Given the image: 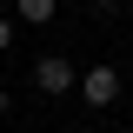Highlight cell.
Listing matches in <instances>:
<instances>
[{
    "mask_svg": "<svg viewBox=\"0 0 133 133\" xmlns=\"http://www.w3.org/2000/svg\"><path fill=\"white\" fill-rule=\"evenodd\" d=\"M14 14L27 20V27H47L53 20V0H14Z\"/></svg>",
    "mask_w": 133,
    "mask_h": 133,
    "instance_id": "3",
    "label": "cell"
},
{
    "mask_svg": "<svg viewBox=\"0 0 133 133\" xmlns=\"http://www.w3.org/2000/svg\"><path fill=\"white\" fill-rule=\"evenodd\" d=\"M7 107H14V100H7V87H0V113H7Z\"/></svg>",
    "mask_w": 133,
    "mask_h": 133,
    "instance_id": "6",
    "label": "cell"
},
{
    "mask_svg": "<svg viewBox=\"0 0 133 133\" xmlns=\"http://www.w3.org/2000/svg\"><path fill=\"white\" fill-rule=\"evenodd\" d=\"M87 7H93V14H113V7H120V0H87Z\"/></svg>",
    "mask_w": 133,
    "mask_h": 133,
    "instance_id": "5",
    "label": "cell"
},
{
    "mask_svg": "<svg viewBox=\"0 0 133 133\" xmlns=\"http://www.w3.org/2000/svg\"><path fill=\"white\" fill-rule=\"evenodd\" d=\"M7 47H14V20H0V53H7Z\"/></svg>",
    "mask_w": 133,
    "mask_h": 133,
    "instance_id": "4",
    "label": "cell"
},
{
    "mask_svg": "<svg viewBox=\"0 0 133 133\" xmlns=\"http://www.w3.org/2000/svg\"><path fill=\"white\" fill-rule=\"evenodd\" d=\"M33 87H40L47 100H60V93H73V87H80V73H73V60H66V53H40V60H33Z\"/></svg>",
    "mask_w": 133,
    "mask_h": 133,
    "instance_id": "1",
    "label": "cell"
},
{
    "mask_svg": "<svg viewBox=\"0 0 133 133\" xmlns=\"http://www.w3.org/2000/svg\"><path fill=\"white\" fill-rule=\"evenodd\" d=\"M80 93H87V107H113V100H120V66H107V60L87 66V73H80Z\"/></svg>",
    "mask_w": 133,
    "mask_h": 133,
    "instance_id": "2",
    "label": "cell"
}]
</instances>
